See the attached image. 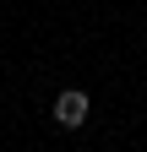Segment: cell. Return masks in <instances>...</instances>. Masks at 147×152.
<instances>
[{"mask_svg":"<svg viewBox=\"0 0 147 152\" xmlns=\"http://www.w3.org/2000/svg\"><path fill=\"white\" fill-rule=\"evenodd\" d=\"M54 125H65V130H82L87 125V92L82 87H65L60 98H54Z\"/></svg>","mask_w":147,"mask_h":152,"instance_id":"obj_1","label":"cell"}]
</instances>
